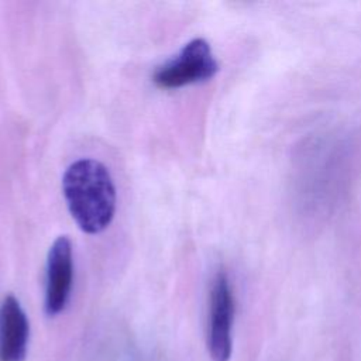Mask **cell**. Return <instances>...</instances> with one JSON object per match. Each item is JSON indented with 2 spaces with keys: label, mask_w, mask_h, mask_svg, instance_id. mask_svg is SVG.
<instances>
[{
  "label": "cell",
  "mask_w": 361,
  "mask_h": 361,
  "mask_svg": "<svg viewBox=\"0 0 361 361\" xmlns=\"http://www.w3.org/2000/svg\"><path fill=\"white\" fill-rule=\"evenodd\" d=\"M62 190L69 213L82 231L97 234L111 223L116 188L99 161L83 158L71 164L62 178Z\"/></svg>",
  "instance_id": "6da1fadb"
},
{
  "label": "cell",
  "mask_w": 361,
  "mask_h": 361,
  "mask_svg": "<svg viewBox=\"0 0 361 361\" xmlns=\"http://www.w3.org/2000/svg\"><path fill=\"white\" fill-rule=\"evenodd\" d=\"M217 71L219 63L209 42L203 38H195L175 58L158 66L152 80L159 89H178L212 79Z\"/></svg>",
  "instance_id": "7a4b0ae2"
},
{
  "label": "cell",
  "mask_w": 361,
  "mask_h": 361,
  "mask_svg": "<svg viewBox=\"0 0 361 361\" xmlns=\"http://www.w3.org/2000/svg\"><path fill=\"white\" fill-rule=\"evenodd\" d=\"M234 295L226 272L213 278L209 299L207 348L213 361H228L233 351Z\"/></svg>",
  "instance_id": "3957f363"
},
{
  "label": "cell",
  "mask_w": 361,
  "mask_h": 361,
  "mask_svg": "<svg viewBox=\"0 0 361 361\" xmlns=\"http://www.w3.org/2000/svg\"><path fill=\"white\" fill-rule=\"evenodd\" d=\"M73 282L72 243L59 235L48 251L45 279V312L48 316L59 314L68 305Z\"/></svg>",
  "instance_id": "277c9868"
},
{
  "label": "cell",
  "mask_w": 361,
  "mask_h": 361,
  "mask_svg": "<svg viewBox=\"0 0 361 361\" xmlns=\"http://www.w3.org/2000/svg\"><path fill=\"white\" fill-rule=\"evenodd\" d=\"M30 323L18 299L7 295L0 305V361H24Z\"/></svg>",
  "instance_id": "5b68a950"
}]
</instances>
